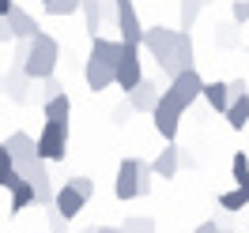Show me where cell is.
Returning <instances> with one entry per match:
<instances>
[{"label":"cell","mask_w":249,"mask_h":233,"mask_svg":"<svg viewBox=\"0 0 249 233\" xmlns=\"http://www.w3.org/2000/svg\"><path fill=\"white\" fill-rule=\"evenodd\" d=\"M46 222H49V233H64V226H68V222L57 215V207H53V203L46 207Z\"/></svg>","instance_id":"f546056e"},{"label":"cell","mask_w":249,"mask_h":233,"mask_svg":"<svg viewBox=\"0 0 249 233\" xmlns=\"http://www.w3.org/2000/svg\"><path fill=\"white\" fill-rule=\"evenodd\" d=\"M121 233H155V218H124Z\"/></svg>","instance_id":"83f0119b"},{"label":"cell","mask_w":249,"mask_h":233,"mask_svg":"<svg viewBox=\"0 0 249 233\" xmlns=\"http://www.w3.org/2000/svg\"><path fill=\"white\" fill-rule=\"evenodd\" d=\"M12 155H8V147H4V143H0V188L8 185V177H12Z\"/></svg>","instance_id":"f1b7e54d"},{"label":"cell","mask_w":249,"mask_h":233,"mask_svg":"<svg viewBox=\"0 0 249 233\" xmlns=\"http://www.w3.org/2000/svg\"><path fill=\"white\" fill-rule=\"evenodd\" d=\"M193 233H219L215 218H212V222H200V226H196V230H193Z\"/></svg>","instance_id":"8d00e7d4"},{"label":"cell","mask_w":249,"mask_h":233,"mask_svg":"<svg viewBox=\"0 0 249 233\" xmlns=\"http://www.w3.org/2000/svg\"><path fill=\"white\" fill-rule=\"evenodd\" d=\"M16 0H0V16H8V8H12Z\"/></svg>","instance_id":"f35d334b"},{"label":"cell","mask_w":249,"mask_h":233,"mask_svg":"<svg viewBox=\"0 0 249 233\" xmlns=\"http://www.w3.org/2000/svg\"><path fill=\"white\" fill-rule=\"evenodd\" d=\"M4 19H8V27H12V42H27L34 31H42V27L34 23V16L27 12V8H19V4H12Z\"/></svg>","instance_id":"4fadbf2b"},{"label":"cell","mask_w":249,"mask_h":233,"mask_svg":"<svg viewBox=\"0 0 249 233\" xmlns=\"http://www.w3.org/2000/svg\"><path fill=\"white\" fill-rule=\"evenodd\" d=\"M204 8H208V0H181V31H189V27L200 19Z\"/></svg>","instance_id":"cb8c5ba5"},{"label":"cell","mask_w":249,"mask_h":233,"mask_svg":"<svg viewBox=\"0 0 249 233\" xmlns=\"http://www.w3.org/2000/svg\"><path fill=\"white\" fill-rule=\"evenodd\" d=\"M151 177H155V173H151V162H140V196L151 192Z\"/></svg>","instance_id":"1f68e13d"},{"label":"cell","mask_w":249,"mask_h":233,"mask_svg":"<svg viewBox=\"0 0 249 233\" xmlns=\"http://www.w3.org/2000/svg\"><path fill=\"white\" fill-rule=\"evenodd\" d=\"M79 12V0H46V16H72Z\"/></svg>","instance_id":"4316f807"},{"label":"cell","mask_w":249,"mask_h":233,"mask_svg":"<svg viewBox=\"0 0 249 233\" xmlns=\"http://www.w3.org/2000/svg\"><path fill=\"white\" fill-rule=\"evenodd\" d=\"M223 117H227V124H231L234 132H242V128L249 124V94H238V98H231V106L223 109Z\"/></svg>","instance_id":"44dd1931"},{"label":"cell","mask_w":249,"mask_h":233,"mask_svg":"<svg viewBox=\"0 0 249 233\" xmlns=\"http://www.w3.org/2000/svg\"><path fill=\"white\" fill-rule=\"evenodd\" d=\"M34 151L42 162H64L68 155V121H46L42 136L34 140Z\"/></svg>","instance_id":"277c9868"},{"label":"cell","mask_w":249,"mask_h":233,"mask_svg":"<svg viewBox=\"0 0 249 233\" xmlns=\"http://www.w3.org/2000/svg\"><path fill=\"white\" fill-rule=\"evenodd\" d=\"M128 98V106H132V113H151V106L159 102V87H155V79H140L132 91L124 94Z\"/></svg>","instance_id":"5bb4252c"},{"label":"cell","mask_w":249,"mask_h":233,"mask_svg":"<svg viewBox=\"0 0 249 233\" xmlns=\"http://www.w3.org/2000/svg\"><path fill=\"white\" fill-rule=\"evenodd\" d=\"M0 83H4V98L8 102H16V106H27L31 102V91H34V79L23 76V68H12L8 76H0Z\"/></svg>","instance_id":"7c38bea8"},{"label":"cell","mask_w":249,"mask_h":233,"mask_svg":"<svg viewBox=\"0 0 249 233\" xmlns=\"http://www.w3.org/2000/svg\"><path fill=\"white\" fill-rule=\"evenodd\" d=\"M200 98L208 102V106L215 109V113H223V109L231 106V91H227V83H219V79H204V87H200Z\"/></svg>","instance_id":"ffe728a7"},{"label":"cell","mask_w":249,"mask_h":233,"mask_svg":"<svg viewBox=\"0 0 249 233\" xmlns=\"http://www.w3.org/2000/svg\"><path fill=\"white\" fill-rule=\"evenodd\" d=\"M83 79H87V87L98 94V91H106V87H113V68L87 57V64H83Z\"/></svg>","instance_id":"2e32d148"},{"label":"cell","mask_w":249,"mask_h":233,"mask_svg":"<svg viewBox=\"0 0 249 233\" xmlns=\"http://www.w3.org/2000/svg\"><path fill=\"white\" fill-rule=\"evenodd\" d=\"M140 79H143V72H140V46L121 42V57H117V64H113V87H121V91L128 94Z\"/></svg>","instance_id":"8992f818"},{"label":"cell","mask_w":249,"mask_h":233,"mask_svg":"<svg viewBox=\"0 0 249 233\" xmlns=\"http://www.w3.org/2000/svg\"><path fill=\"white\" fill-rule=\"evenodd\" d=\"M57 94H64V87L57 83V79L49 76V79H42V102H49V98H57Z\"/></svg>","instance_id":"4dcf8cb0"},{"label":"cell","mask_w":249,"mask_h":233,"mask_svg":"<svg viewBox=\"0 0 249 233\" xmlns=\"http://www.w3.org/2000/svg\"><path fill=\"white\" fill-rule=\"evenodd\" d=\"M128 117H132V106H128V98H124L121 106L113 109V124H128Z\"/></svg>","instance_id":"836d02e7"},{"label":"cell","mask_w":249,"mask_h":233,"mask_svg":"<svg viewBox=\"0 0 249 233\" xmlns=\"http://www.w3.org/2000/svg\"><path fill=\"white\" fill-rule=\"evenodd\" d=\"M8 192H12V215H19V211H27V207H31L34 203V188L27 185V181H23V177H19V173H12V177H8Z\"/></svg>","instance_id":"e0dca14e"},{"label":"cell","mask_w":249,"mask_h":233,"mask_svg":"<svg viewBox=\"0 0 249 233\" xmlns=\"http://www.w3.org/2000/svg\"><path fill=\"white\" fill-rule=\"evenodd\" d=\"M117 57H121V42H113V38H102V34H94L91 38V61L98 64H117Z\"/></svg>","instance_id":"d6986e66"},{"label":"cell","mask_w":249,"mask_h":233,"mask_svg":"<svg viewBox=\"0 0 249 233\" xmlns=\"http://www.w3.org/2000/svg\"><path fill=\"white\" fill-rule=\"evenodd\" d=\"M231 16H234V23H249V0H234Z\"/></svg>","instance_id":"d6a6232c"},{"label":"cell","mask_w":249,"mask_h":233,"mask_svg":"<svg viewBox=\"0 0 249 233\" xmlns=\"http://www.w3.org/2000/svg\"><path fill=\"white\" fill-rule=\"evenodd\" d=\"M12 42V27H8V19L0 16V46H8Z\"/></svg>","instance_id":"d590c367"},{"label":"cell","mask_w":249,"mask_h":233,"mask_svg":"<svg viewBox=\"0 0 249 233\" xmlns=\"http://www.w3.org/2000/svg\"><path fill=\"white\" fill-rule=\"evenodd\" d=\"M193 57H196V49H193V34H189V31H178V42H174V76H178V72H185V68H193Z\"/></svg>","instance_id":"ac0fdd59"},{"label":"cell","mask_w":249,"mask_h":233,"mask_svg":"<svg viewBox=\"0 0 249 233\" xmlns=\"http://www.w3.org/2000/svg\"><path fill=\"white\" fill-rule=\"evenodd\" d=\"M79 12L87 16V34H98V27H102V12H98V0H79Z\"/></svg>","instance_id":"d4e9b609"},{"label":"cell","mask_w":249,"mask_h":233,"mask_svg":"<svg viewBox=\"0 0 249 233\" xmlns=\"http://www.w3.org/2000/svg\"><path fill=\"white\" fill-rule=\"evenodd\" d=\"M94 233H121V226H94Z\"/></svg>","instance_id":"74e56055"},{"label":"cell","mask_w":249,"mask_h":233,"mask_svg":"<svg viewBox=\"0 0 249 233\" xmlns=\"http://www.w3.org/2000/svg\"><path fill=\"white\" fill-rule=\"evenodd\" d=\"M200 87H204V76L196 72V68H185V72H178V76L170 79V87H166L162 94H166L181 113H185V109L200 98Z\"/></svg>","instance_id":"5b68a950"},{"label":"cell","mask_w":249,"mask_h":233,"mask_svg":"<svg viewBox=\"0 0 249 233\" xmlns=\"http://www.w3.org/2000/svg\"><path fill=\"white\" fill-rule=\"evenodd\" d=\"M219 207H223V211H246L249 207V185H238V188H231V192H223V196H219Z\"/></svg>","instance_id":"7402d4cb"},{"label":"cell","mask_w":249,"mask_h":233,"mask_svg":"<svg viewBox=\"0 0 249 233\" xmlns=\"http://www.w3.org/2000/svg\"><path fill=\"white\" fill-rule=\"evenodd\" d=\"M4 147H8V155H12V170H16V173L31 170L34 162H38V151H34V140L27 136V132H12V136L4 140Z\"/></svg>","instance_id":"30bf717a"},{"label":"cell","mask_w":249,"mask_h":233,"mask_svg":"<svg viewBox=\"0 0 249 233\" xmlns=\"http://www.w3.org/2000/svg\"><path fill=\"white\" fill-rule=\"evenodd\" d=\"M42 109H46V121H68V113H72V98H68V94H57V98L42 102Z\"/></svg>","instance_id":"603a6c76"},{"label":"cell","mask_w":249,"mask_h":233,"mask_svg":"<svg viewBox=\"0 0 249 233\" xmlns=\"http://www.w3.org/2000/svg\"><path fill=\"white\" fill-rule=\"evenodd\" d=\"M178 166H181V147H178V143H166L155 155V162H151V173H155V177H174Z\"/></svg>","instance_id":"9a60e30c"},{"label":"cell","mask_w":249,"mask_h":233,"mask_svg":"<svg viewBox=\"0 0 249 233\" xmlns=\"http://www.w3.org/2000/svg\"><path fill=\"white\" fill-rule=\"evenodd\" d=\"M151 117H155V132L162 136V140L174 143V136H178V121H181V109L174 106L166 94H159V102L151 106Z\"/></svg>","instance_id":"8fae6325"},{"label":"cell","mask_w":249,"mask_h":233,"mask_svg":"<svg viewBox=\"0 0 249 233\" xmlns=\"http://www.w3.org/2000/svg\"><path fill=\"white\" fill-rule=\"evenodd\" d=\"M42 4H46V0H42Z\"/></svg>","instance_id":"b9f144b4"},{"label":"cell","mask_w":249,"mask_h":233,"mask_svg":"<svg viewBox=\"0 0 249 233\" xmlns=\"http://www.w3.org/2000/svg\"><path fill=\"white\" fill-rule=\"evenodd\" d=\"M0 94H4V83H0Z\"/></svg>","instance_id":"60d3db41"},{"label":"cell","mask_w":249,"mask_h":233,"mask_svg":"<svg viewBox=\"0 0 249 233\" xmlns=\"http://www.w3.org/2000/svg\"><path fill=\"white\" fill-rule=\"evenodd\" d=\"M113 16H117V31H121L117 42H132V46H140L143 23H140V16H136V8H132V0H113Z\"/></svg>","instance_id":"9c48e42d"},{"label":"cell","mask_w":249,"mask_h":233,"mask_svg":"<svg viewBox=\"0 0 249 233\" xmlns=\"http://www.w3.org/2000/svg\"><path fill=\"white\" fill-rule=\"evenodd\" d=\"M227 91H231V98H238V94H249V91H246V79H234V83H227Z\"/></svg>","instance_id":"e575fe53"},{"label":"cell","mask_w":249,"mask_h":233,"mask_svg":"<svg viewBox=\"0 0 249 233\" xmlns=\"http://www.w3.org/2000/svg\"><path fill=\"white\" fill-rule=\"evenodd\" d=\"M19 177L34 188V203H38V207H49V203H53V177H49V162L38 158L31 170H23Z\"/></svg>","instance_id":"ba28073f"},{"label":"cell","mask_w":249,"mask_h":233,"mask_svg":"<svg viewBox=\"0 0 249 233\" xmlns=\"http://www.w3.org/2000/svg\"><path fill=\"white\" fill-rule=\"evenodd\" d=\"M79 233H94V226H91V230H79Z\"/></svg>","instance_id":"ab89813d"},{"label":"cell","mask_w":249,"mask_h":233,"mask_svg":"<svg viewBox=\"0 0 249 233\" xmlns=\"http://www.w3.org/2000/svg\"><path fill=\"white\" fill-rule=\"evenodd\" d=\"M94 196V181L91 177H72V181H64L57 192H53V207H57V215L64 222H72V218L87 207V200Z\"/></svg>","instance_id":"7a4b0ae2"},{"label":"cell","mask_w":249,"mask_h":233,"mask_svg":"<svg viewBox=\"0 0 249 233\" xmlns=\"http://www.w3.org/2000/svg\"><path fill=\"white\" fill-rule=\"evenodd\" d=\"M23 61H19V68H23V76L34 79V83H42V79H49L53 72H57V61H61V46H57V38L46 31H34L27 42H23Z\"/></svg>","instance_id":"6da1fadb"},{"label":"cell","mask_w":249,"mask_h":233,"mask_svg":"<svg viewBox=\"0 0 249 233\" xmlns=\"http://www.w3.org/2000/svg\"><path fill=\"white\" fill-rule=\"evenodd\" d=\"M113 196L121 203L140 196V158H124L117 166V181H113Z\"/></svg>","instance_id":"52a82bcc"},{"label":"cell","mask_w":249,"mask_h":233,"mask_svg":"<svg viewBox=\"0 0 249 233\" xmlns=\"http://www.w3.org/2000/svg\"><path fill=\"white\" fill-rule=\"evenodd\" d=\"M174 42H178V31H170V27H143L140 34V46L151 53L159 61V68L166 72V76H174Z\"/></svg>","instance_id":"3957f363"},{"label":"cell","mask_w":249,"mask_h":233,"mask_svg":"<svg viewBox=\"0 0 249 233\" xmlns=\"http://www.w3.org/2000/svg\"><path fill=\"white\" fill-rule=\"evenodd\" d=\"M231 173H234V185H249V158L246 151H238L231 158Z\"/></svg>","instance_id":"484cf974"}]
</instances>
